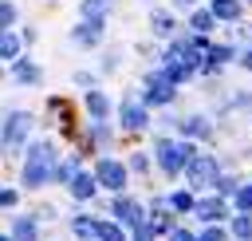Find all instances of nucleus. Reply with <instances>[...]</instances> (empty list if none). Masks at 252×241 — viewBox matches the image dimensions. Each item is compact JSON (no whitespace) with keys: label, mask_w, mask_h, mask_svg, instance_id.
Returning <instances> with one entry per match:
<instances>
[{"label":"nucleus","mask_w":252,"mask_h":241,"mask_svg":"<svg viewBox=\"0 0 252 241\" xmlns=\"http://www.w3.org/2000/svg\"><path fill=\"white\" fill-rule=\"evenodd\" d=\"M158 162L173 174V170L189 166V162H193V154H189V146H177V142H158Z\"/></svg>","instance_id":"nucleus-1"},{"label":"nucleus","mask_w":252,"mask_h":241,"mask_svg":"<svg viewBox=\"0 0 252 241\" xmlns=\"http://www.w3.org/2000/svg\"><path fill=\"white\" fill-rule=\"evenodd\" d=\"M28 126H32V115H8V122H4V146H20L24 138H28Z\"/></svg>","instance_id":"nucleus-2"},{"label":"nucleus","mask_w":252,"mask_h":241,"mask_svg":"<svg viewBox=\"0 0 252 241\" xmlns=\"http://www.w3.org/2000/svg\"><path fill=\"white\" fill-rule=\"evenodd\" d=\"M146 99L158 103V107H165V103L173 99V83H169L165 75H146Z\"/></svg>","instance_id":"nucleus-3"},{"label":"nucleus","mask_w":252,"mask_h":241,"mask_svg":"<svg viewBox=\"0 0 252 241\" xmlns=\"http://www.w3.org/2000/svg\"><path fill=\"white\" fill-rule=\"evenodd\" d=\"M185 170H189V182H193V186H209V182H217V162H213V158H193Z\"/></svg>","instance_id":"nucleus-4"},{"label":"nucleus","mask_w":252,"mask_h":241,"mask_svg":"<svg viewBox=\"0 0 252 241\" xmlns=\"http://www.w3.org/2000/svg\"><path fill=\"white\" fill-rule=\"evenodd\" d=\"M98 182L110 186V190H122V186H126V170H122L114 158H102V162H98Z\"/></svg>","instance_id":"nucleus-5"},{"label":"nucleus","mask_w":252,"mask_h":241,"mask_svg":"<svg viewBox=\"0 0 252 241\" xmlns=\"http://www.w3.org/2000/svg\"><path fill=\"white\" fill-rule=\"evenodd\" d=\"M122 126L126 130H142L146 126V107L142 103H122Z\"/></svg>","instance_id":"nucleus-6"},{"label":"nucleus","mask_w":252,"mask_h":241,"mask_svg":"<svg viewBox=\"0 0 252 241\" xmlns=\"http://www.w3.org/2000/svg\"><path fill=\"white\" fill-rule=\"evenodd\" d=\"M114 213H118L122 221H130L134 229H142V225H146V221H142V209H138L134 201H126V198H118V201H114Z\"/></svg>","instance_id":"nucleus-7"},{"label":"nucleus","mask_w":252,"mask_h":241,"mask_svg":"<svg viewBox=\"0 0 252 241\" xmlns=\"http://www.w3.org/2000/svg\"><path fill=\"white\" fill-rule=\"evenodd\" d=\"M51 158H55L51 142H35V146H32V154H28V162H32V166H43V170L51 166Z\"/></svg>","instance_id":"nucleus-8"},{"label":"nucleus","mask_w":252,"mask_h":241,"mask_svg":"<svg viewBox=\"0 0 252 241\" xmlns=\"http://www.w3.org/2000/svg\"><path fill=\"white\" fill-rule=\"evenodd\" d=\"M197 217H201V221H217V217H224V201H220V198L201 201V205H197Z\"/></svg>","instance_id":"nucleus-9"},{"label":"nucleus","mask_w":252,"mask_h":241,"mask_svg":"<svg viewBox=\"0 0 252 241\" xmlns=\"http://www.w3.org/2000/svg\"><path fill=\"white\" fill-rule=\"evenodd\" d=\"M71 194H75L79 201L91 198V194H94V178H91V174H75V178H71Z\"/></svg>","instance_id":"nucleus-10"},{"label":"nucleus","mask_w":252,"mask_h":241,"mask_svg":"<svg viewBox=\"0 0 252 241\" xmlns=\"http://www.w3.org/2000/svg\"><path fill=\"white\" fill-rule=\"evenodd\" d=\"M213 16L217 20H236L240 16V4L236 0H213Z\"/></svg>","instance_id":"nucleus-11"},{"label":"nucleus","mask_w":252,"mask_h":241,"mask_svg":"<svg viewBox=\"0 0 252 241\" xmlns=\"http://www.w3.org/2000/svg\"><path fill=\"white\" fill-rule=\"evenodd\" d=\"M75 36H79V43H87V47H91V43H98L102 28H98V20H87V24H83V28L75 32Z\"/></svg>","instance_id":"nucleus-12"},{"label":"nucleus","mask_w":252,"mask_h":241,"mask_svg":"<svg viewBox=\"0 0 252 241\" xmlns=\"http://www.w3.org/2000/svg\"><path fill=\"white\" fill-rule=\"evenodd\" d=\"M16 79H20V83H35V79H39L35 63H28V59H16Z\"/></svg>","instance_id":"nucleus-13"},{"label":"nucleus","mask_w":252,"mask_h":241,"mask_svg":"<svg viewBox=\"0 0 252 241\" xmlns=\"http://www.w3.org/2000/svg\"><path fill=\"white\" fill-rule=\"evenodd\" d=\"M32 237H35V221H32V217L16 221V229H12V241H32Z\"/></svg>","instance_id":"nucleus-14"},{"label":"nucleus","mask_w":252,"mask_h":241,"mask_svg":"<svg viewBox=\"0 0 252 241\" xmlns=\"http://www.w3.org/2000/svg\"><path fill=\"white\" fill-rule=\"evenodd\" d=\"M232 59V51L228 47H209L205 51V67H217V63H228Z\"/></svg>","instance_id":"nucleus-15"},{"label":"nucleus","mask_w":252,"mask_h":241,"mask_svg":"<svg viewBox=\"0 0 252 241\" xmlns=\"http://www.w3.org/2000/svg\"><path fill=\"white\" fill-rule=\"evenodd\" d=\"M189 71H193V67H185V63H177V59H169V67H165V71H161V75H165V79H169V83H181V79H185V75H189Z\"/></svg>","instance_id":"nucleus-16"},{"label":"nucleus","mask_w":252,"mask_h":241,"mask_svg":"<svg viewBox=\"0 0 252 241\" xmlns=\"http://www.w3.org/2000/svg\"><path fill=\"white\" fill-rule=\"evenodd\" d=\"M87 111H91L94 119H102V115H106V95H98V91H91V95H87Z\"/></svg>","instance_id":"nucleus-17"},{"label":"nucleus","mask_w":252,"mask_h":241,"mask_svg":"<svg viewBox=\"0 0 252 241\" xmlns=\"http://www.w3.org/2000/svg\"><path fill=\"white\" fill-rule=\"evenodd\" d=\"M213 20H217V16H213V8H209V12H193V28H197L201 36H209V28H213Z\"/></svg>","instance_id":"nucleus-18"},{"label":"nucleus","mask_w":252,"mask_h":241,"mask_svg":"<svg viewBox=\"0 0 252 241\" xmlns=\"http://www.w3.org/2000/svg\"><path fill=\"white\" fill-rule=\"evenodd\" d=\"M51 111L59 115V122H63V134H75V126H71V115H67V107H63V99H51Z\"/></svg>","instance_id":"nucleus-19"},{"label":"nucleus","mask_w":252,"mask_h":241,"mask_svg":"<svg viewBox=\"0 0 252 241\" xmlns=\"http://www.w3.org/2000/svg\"><path fill=\"white\" fill-rule=\"evenodd\" d=\"M43 178H47V170H43V166H32V162L24 166V186H39Z\"/></svg>","instance_id":"nucleus-20"},{"label":"nucleus","mask_w":252,"mask_h":241,"mask_svg":"<svg viewBox=\"0 0 252 241\" xmlns=\"http://www.w3.org/2000/svg\"><path fill=\"white\" fill-rule=\"evenodd\" d=\"M106 4H110V0H83V16H87V20H98V16L106 12Z\"/></svg>","instance_id":"nucleus-21"},{"label":"nucleus","mask_w":252,"mask_h":241,"mask_svg":"<svg viewBox=\"0 0 252 241\" xmlns=\"http://www.w3.org/2000/svg\"><path fill=\"white\" fill-rule=\"evenodd\" d=\"M185 134L205 138V134H209V119H189V122H185Z\"/></svg>","instance_id":"nucleus-22"},{"label":"nucleus","mask_w":252,"mask_h":241,"mask_svg":"<svg viewBox=\"0 0 252 241\" xmlns=\"http://www.w3.org/2000/svg\"><path fill=\"white\" fill-rule=\"evenodd\" d=\"M71 229H75V237H91V233L98 229V221H91V217H75Z\"/></svg>","instance_id":"nucleus-23"},{"label":"nucleus","mask_w":252,"mask_h":241,"mask_svg":"<svg viewBox=\"0 0 252 241\" xmlns=\"http://www.w3.org/2000/svg\"><path fill=\"white\" fill-rule=\"evenodd\" d=\"M16 51H20V40L16 36H0V55L4 59H16Z\"/></svg>","instance_id":"nucleus-24"},{"label":"nucleus","mask_w":252,"mask_h":241,"mask_svg":"<svg viewBox=\"0 0 252 241\" xmlns=\"http://www.w3.org/2000/svg\"><path fill=\"white\" fill-rule=\"evenodd\" d=\"M232 233H236V237H252V217H248V213H240V217L232 221Z\"/></svg>","instance_id":"nucleus-25"},{"label":"nucleus","mask_w":252,"mask_h":241,"mask_svg":"<svg viewBox=\"0 0 252 241\" xmlns=\"http://www.w3.org/2000/svg\"><path fill=\"white\" fill-rule=\"evenodd\" d=\"M94 233H98V241H122V229L118 225H98Z\"/></svg>","instance_id":"nucleus-26"},{"label":"nucleus","mask_w":252,"mask_h":241,"mask_svg":"<svg viewBox=\"0 0 252 241\" xmlns=\"http://www.w3.org/2000/svg\"><path fill=\"white\" fill-rule=\"evenodd\" d=\"M150 229L158 233V229H169V213L165 209H154V217H150Z\"/></svg>","instance_id":"nucleus-27"},{"label":"nucleus","mask_w":252,"mask_h":241,"mask_svg":"<svg viewBox=\"0 0 252 241\" xmlns=\"http://www.w3.org/2000/svg\"><path fill=\"white\" fill-rule=\"evenodd\" d=\"M236 205H240V209H252V186L236 190Z\"/></svg>","instance_id":"nucleus-28"},{"label":"nucleus","mask_w":252,"mask_h":241,"mask_svg":"<svg viewBox=\"0 0 252 241\" xmlns=\"http://www.w3.org/2000/svg\"><path fill=\"white\" fill-rule=\"evenodd\" d=\"M169 205H173V209H189V205H193V198H189V194H173V198H169Z\"/></svg>","instance_id":"nucleus-29"},{"label":"nucleus","mask_w":252,"mask_h":241,"mask_svg":"<svg viewBox=\"0 0 252 241\" xmlns=\"http://www.w3.org/2000/svg\"><path fill=\"white\" fill-rule=\"evenodd\" d=\"M12 16H16V12H12V4H4V0H0V32L12 24Z\"/></svg>","instance_id":"nucleus-30"},{"label":"nucleus","mask_w":252,"mask_h":241,"mask_svg":"<svg viewBox=\"0 0 252 241\" xmlns=\"http://www.w3.org/2000/svg\"><path fill=\"white\" fill-rule=\"evenodd\" d=\"M154 28H158V32H169V16L158 12V16H154Z\"/></svg>","instance_id":"nucleus-31"},{"label":"nucleus","mask_w":252,"mask_h":241,"mask_svg":"<svg viewBox=\"0 0 252 241\" xmlns=\"http://www.w3.org/2000/svg\"><path fill=\"white\" fill-rule=\"evenodd\" d=\"M16 201V190H0V205H12Z\"/></svg>","instance_id":"nucleus-32"},{"label":"nucleus","mask_w":252,"mask_h":241,"mask_svg":"<svg viewBox=\"0 0 252 241\" xmlns=\"http://www.w3.org/2000/svg\"><path fill=\"white\" fill-rule=\"evenodd\" d=\"M169 241H193V237H189L185 229H173V233H169Z\"/></svg>","instance_id":"nucleus-33"},{"label":"nucleus","mask_w":252,"mask_h":241,"mask_svg":"<svg viewBox=\"0 0 252 241\" xmlns=\"http://www.w3.org/2000/svg\"><path fill=\"white\" fill-rule=\"evenodd\" d=\"M201 241H220V233H217V229H205V237H201Z\"/></svg>","instance_id":"nucleus-34"},{"label":"nucleus","mask_w":252,"mask_h":241,"mask_svg":"<svg viewBox=\"0 0 252 241\" xmlns=\"http://www.w3.org/2000/svg\"><path fill=\"white\" fill-rule=\"evenodd\" d=\"M244 67H248V71H252V51H248V55H244Z\"/></svg>","instance_id":"nucleus-35"},{"label":"nucleus","mask_w":252,"mask_h":241,"mask_svg":"<svg viewBox=\"0 0 252 241\" xmlns=\"http://www.w3.org/2000/svg\"><path fill=\"white\" fill-rule=\"evenodd\" d=\"M177 4H189V0H177Z\"/></svg>","instance_id":"nucleus-36"},{"label":"nucleus","mask_w":252,"mask_h":241,"mask_svg":"<svg viewBox=\"0 0 252 241\" xmlns=\"http://www.w3.org/2000/svg\"><path fill=\"white\" fill-rule=\"evenodd\" d=\"M0 241H8V237H0Z\"/></svg>","instance_id":"nucleus-37"}]
</instances>
